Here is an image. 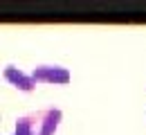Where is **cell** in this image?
I'll list each match as a JSON object with an SVG mask.
<instances>
[{"instance_id": "obj_3", "label": "cell", "mask_w": 146, "mask_h": 135, "mask_svg": "<svg viewBox=\"0 0 146 135\" xmlns=\"http://www.w3.org/2000/svg\"><path fill=\"white\" fill-rule=\"evenodd\" d=\"M2 74H5V79H7L11 86H16V88L23 90V92H32V90H34V86H36L34 77H32V74H27V72H23V70L16 68V65H7V68L2 70Z\"/></svg>"}, {"instance_id": "obj_1", "label": "cell", "mask_w": 146, "mask_h": 135, "mask_svg": "<svg viewBox=\"0 0 146 135\" xmlns=\"http://www.w3.org/2000/svg\"><path fill=\"white\" fill-rule=\"evenodd\" d=\"M61 108H45L16 119V135H54L61 122Z\"/></svg>"}, {"instance_id": "obj_2", "label": "cell", "mask_w": 146, "mask_h": 135, "mask_svg": "<svg viewBox=\"0 0 146 135\" xmlns=\"http://www.w3.org/2000/svg\"><path fill=\"white\" fill-rule=\"evenodd\" d=\"M32 77L36 83H70V70L63 65H36L32 70Z\"/></svg>"}]
</instances>
